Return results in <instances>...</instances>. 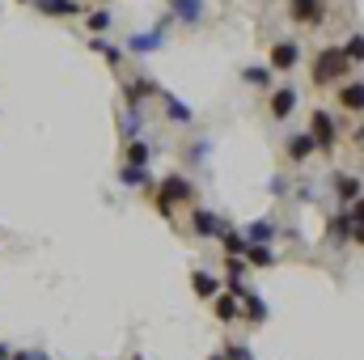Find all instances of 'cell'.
Here are the masks:
<instances>
[{
  "instance_id": "cell-2",
  "label": "cell",
  "mask_w": 364,
  "mask_h": 360,
  "mask_svg": "<svg viewBox=\"0 0 364 360\" xmlns=\"http://www.w3.org/2000/svg\"><path fill=\"white\" fill-rule=\"evenodd\" d=\"M347 72V56L339 47H331V51H322V56L314 60V81L318 85H326V81H335V77H343Z\"/></svg>"
},
{
  "instance_id": "cell-12",
  "label": "cell",
  "mask_w": 364,
  "mask_h": 360,
  "mask_svg": "<svg viewBox=\"0 0 364 360\" xmlns=\"http://www.w3.org/2000/svg\"><path fill=\"white\" fill-rule=\"evenodd\" d=\"M242 314H246L250 322H267V305H263V297L246 292V297H242Z\"/></svg>"
},
{
  "instance_id": "cell-10",
  "label": "cell",
  "mask_w": 364,
  "mask_h": 360,
  "mask_svg": "<svg viewBox=\"0 0 364 360\" xmlns=\"http://www.w3.org/2000/svg\"><path fill=\"white\" fill-rule=\"evenodd\" d=\"M191 288H195V297L212 301V297L221 292V280H216V276H207V272H195V276H191Z\"/></svg>"
},
{
  "instance_id": "cell-21",
  "label": "cell",
  "mask_w": 364,
  "mask_h": 360,
  "mask_svg": "<svg viewBox=\"0 0 364 360\" xmlns=\"http://www.w3.org/2000/svg\"><path fill=\"white\" fill-rule=\"evenodd\" d=\"M339 195L343 203H360V178H339Z\"/></svg>"
},
{
  "instance_id": "cell-14",
  "label": "cell",
  "mask_w": 364,
  "mask_h": 360,
  "mask_svg": "<svg viewBox=\"0 0 364 360\" xmlns=\"http://www.w3.org/2000/svg\"><path fill=\"white\" fill-rule=\"evenodd\" d=\"M339 102H343V111H351V115H356V111L364 107V85H360V81H351V85H343V93H339Z\"/></svg>"
},
{
  "instance_id": "cell-1",
  "label": "cell",
  "mask_w": 364,
  "mask_h": 360,
  "mask_svg": "<svg viewBox=\"0 0 364 360\" xmlns=\"http://www.w3.org/2000/svg\"><path fill=\"white\" fill-rule=\"evenodd\" d=\"M191 195H195V191H191V182H187V178H178V174H170V178L157 187V208L170 217V212L178 208V203H187Z\"/></svg>"
},
{
  "instance_id": "cell-30",
  "label": "cell",
  "mask_w": 364,
  "mask_h": 360,
  "mask_svg": "<svg viewBox=\"0 0 364 360\" xmlns=\"http://www.w3.org/2000/svg\"><path fill=\"white\" fill-rule=\"evenodd\" d=\"M212 360H225V356H212Z\"/></svg>"
},
{
  "instance_id": "cell-8",
  "label": "cell",
  "mask_w": 364,
  "mask_h": 360,
  "mask_svg": "<svg viewBox=\"0 0 364 360\" xmlns=\"http://www.w3.org/2000/svg\"><path fill=\"white\" fill-rule=\"evenodd\" d=\"M271 237H276L271 221H254V225H246V233H242V242H246V246H267Z\"/></svg>"
},
{
  "instance_id": "cell-24",
  "label": "cell",
  "mask_w": 364,
  "mask_h": 360,
  "mask_svg": "<svg viewBox=\"0 0 364 360\" xmlns=\"http://www.w3.org/2000/svg\"><path fill=\"white\" fill-rule=\"evenodd\" d=\"M339 51H343L347 60H356V64H360V56H364V38H360V34H351V38H347V47H339Z\"/></svg>"
},
{
  "instance_id": "cell-27",
  "label": "cell",
  "mask_w": 364,
  "mask_h": 360,
  "mask_svg": "<svg viewBox=\"0 0 364 360\" xmlns=\"http://www.w3.org/2000/svg\"><path fill=\"white\" fill-rule=\"evenodd\" d=\"M246 81H250V85H267L271 72H267V68H246Z\"/></svg>"
},
{
  "instance_id": "cell-25",
  "label": "cell",
  "mask_w": 364,
  "mask_h": 360,
  "mask_svg": "<svg viewBox=\"0 0 364 360\" xmlns=\"http://www.w3.org/2000/svg\"><path fill=\"white\" fill-rule=\"evenodd\" d=\"M93 51H97V56H106L111 64H119V47H111L106 38H93Z\"/></svg>"
},
{
  "instance_id": "cell-22",
  "label": "cell",
  "mask_w": 364,
  "mask_h": 360,
  "mask_svg": "<svg viewBox=\"0 0 364 360\" xmlns=\"http://www.w3.org/2000/svg\"><path fill=\"white\" fill-rule=\"evenodd\" d=\"M127 166H140V170L148 166V144H140V140H136V144L127 148Z\"/></svg>"
},
{
  "instance_id": "cell-20",
  "label": "cell",
  "mask_w": 364,
  "mask_h": 360,
  "mask_svg": "<svg viewBox=\"0 0 364 360\" xmlns=\"http://www.w3.org/2000/svg\"><path fill=\"white\" fill-rule=\"evenodd\" d=\"M127 187H148V170H140V166H123V174H119Z\"/></svg>"
},
{
  "instance_id": "cell-16",
  "label": "cell",
  "mask_w": 364,
  "mask_h": 360,
  "mask_svg": "<svg viewBox=\"0 0 364 360\" xmlns=\"http://www.w3.org/2000/svg\"><path fill=\"white\" fill-rule=\"evenodd\" d=\"M161 42H166V38H161V30H152V34H132V38H127V47H132V51H157Z\"/></svg>"
},
{
  "instance_id": "cell-23",
  "label": "cell",
  "mask_w": 364,
  "mask_h": 360,
  "mask_svg": "<svg viewBox=\"0 0 364 360\" xmlns=\"http://www.w3.org/2000/svg\"><path fill=\"white\" fill-rule=\"evenodd\" d=\"M166 115H170V119H178V123H191V111L182 107L178 97H166Z\"/></svg>"
},
{
  "instance_id": "cell-29",
  "label": "cell",
  "mask_w": 364,
  "mask_h": 360,
  "mask_svg": "<svg viewBox=\"0 0 364 360\" xmlns=\"http://www.w3.org/2000/svg\"><path fill=\"white\" fill-rule=\"evenodd\" d=\"M13 360H47V356H42V352H17Z\"/></svg>"
},
{
  "instance_id": "cell-31",
  "label": "cell",
  "mask_w": 364,
  "mask_h": 360,
  "mask_svg": "<svg viewBox=\"0 0 364 360\" xmlns=\"http://www.w3.org/2000/svg\"><path fill=\"white\" fill-rule=\"evenodd\" d=\"M0 360H9V356H0Z\"/></svg>"
},
{
  "instance_id": "cell-17",
  "label": "cell",
  "mask_w": 364,
  "mask_h": 360,
  "mask_svg": "<svg viewBox=\"0 0 364 360\" xmlns=\"http://www.w3.org/2000/svg\"><path fill=\"white\" fill-rule=\"evenodd\" d=\"M309 152H314V140H309V136H292V140H288V157H292V162H305Z\"/></svg>"
},
{
  "instance_id": "cell-19",
  "label": "cell",
  "mask_w": 364,
  "mask_h": 360,
  "mask_svg": "<svg viewBox=\"0 0 364 360\" xmlns=\"http://www.w3.org/2000/svg\"><path fill=\"white\" fill-rule=\"evenodd\" d=\"M221 246L229 250V259H242V254H246V242H242V233H229V229H225V233H221Z\"/></svg>"
},
{
  "instance_id": "cell-28",
  "label": "cell",
  "mask_w": 364,
  "mask_h": 360,
  "mask_svg": "<svg viewBox=\"0 0 364 360\" xmlns=\"http://www.w3.org/2000/svg\"><path fill=\"white\" fill-rule=\"evenodd\" d=\"M225 360H250V352H246L242 343H229V352H225Z\"/></svg>"
},
{
  "instance_id": "cell-3",
  "label": "cell",
  "mask_w": 364,
  "mask_h": 360,
  "mask_svg": "<svg viewBox=\"0 0 364 360\" xmlns=\"http://www.w3.org/2000/svg\"><path fill=\"white\" fill-rule=\"evenodd\" d=\"M309 140L314 148H335V123L326 111H314V127H309Z\"/></svg>"
},
{
  "instance_id": "cell-13",
  "label": "cell",
  "mask_w": 364,
  "mask_h": 360,
  "mask_svg": "<svg viewBox=\"0 0 364 360\" xmlns=\"http://www.w3.org/2000/svg\"><path fill=\"white\" fill-rule=\"evenodd\" d=\"M292 107H296V89H280V93L271 97V115H276V119H288Z\"/></svg>"
},
{
  "instance_id": "cell-4",
  "label": "cell",
  "mask_w": 364,
  "mask_h": 360,
  "mask_svg": "<svg viewBox=\"0 0 364 360\" xmlns=\"http://www.w3.org/2000/svg\"><path fill=\"white\" fill-rule=\"evenodd\" d=\"M212 310H216L221 322H237V318H242V301H237L233 292H216V297H212Z\"/></svg>"
},
{
  "instance_id": "cell-26",
  "label": "cell",
  "mask_w": 364,
  "mask_h": 360,
  "mask_svg": "<svg viewBox=\"0 0 364 360\" xmlns=\"http://www.w3.org/2000/svg\"><path fill=\"white\" fill-rule=\"evenodd\" d=\"M106 26H111V13H106V9L89 13V30H106Z\"/></svg>"
},
{
  "instance_id": "cell-5",
  "label": "cell",
  "mask_w": 364,
  "mask_h": 360,
  "mask_svg": "<svg viewBox=\"0 0 364 360\" xmlns=\"http://www.w3.org/2000/svg\"><path fill=\"white\" fill-rule=\"evenodd\" d=\"M335 233H339V237H347V242H356V237H360V203H347V212L335 221Z\"/></svg>"
},
{
  "instance_id": "cell-6",
  "label": "cell",
  "mask_w": 364,
  "mask_h": 360,
  "mask_svg": "<svg viewBox=\"0 0 364 360\" xmlns=\"http://www.w3.org/2000/svg\"><path fill=\"white\" fill-rule=\"evenodd\" d=\"M296 60H301V51H296V42H276V51H271V68L288 72V68H296Z\"/></svg>"
},
{
  "instance_id": "cell-15",
  "label": "cell",
  "mask_w": 364,
  "mask_h": 360,
  "mask_svg": "<svg viewBox=\"0 0 364 360\" xmlns=\"http://www.w3.org/2000/svg\"><path fill=\"white\" fill-rule=\"evenodd\" d=\"M170 5H174L178 22H199V13H203V0H170Z\"/></svg>"
},
{
  "instance_id": "cell-11",
  "label": "cell",
  "mask_w": 364,
  "mask_h": 360,
  "mask_svg": "<svg viewBox=\"0 0 364 360\" xmlns=\"http://www.w3.org/2000/svg\"><path fill=\"white\" fill-rule=\"evenodd\" d=\"M292 17L296 22H322V5H318V0H292Z\"/></svg>"
},
{
  "instance_id": "cell-18",
  "label": "cell",
  "mask_w": 364,
  "mask_h": 360,
  "mask_svg": "<svg viewBox=\"0 0 364 360\" xmlns=\"http://www.w3.org/2000/svg\"><path fill=\"white\" fill-rule=\"evenodd\" d=\"M242 259H246V263H258V267H271V263H276V254H271L267 246H246Z\"/></svg>"
},
{
  "instance_id": "cell-7",
  "label": "cell",
  "mask_w": 364,
  "mask_h": 360,
  "mask_svg": "<svg viewBox=\"0 0 364 360\" xmlns=\"http://www.w3.org/2000/svg\"><path fill=\"white\" fill-rule=\"evenodd\" d=\"M195 233H199V237H221V233H225V221H221L216 212H203V208H199V212H195Z\"/></svg>"
},
{
  "instance_id": "cell-9",
  "label": "cell",
  "mask_w": 364,
  "mask_h": 360,
  "mask_svg": "<svg viewBox=\"0 0 364 360\" xmlns=\"http://www.w3.org/2000/svg\"><path fill=\"white\" fill-rule=\"evenodd\" d=\"M34 5H38L42 13H51V17H72V13H81V0H34Z\"/></svg>"
}]
</instances>
